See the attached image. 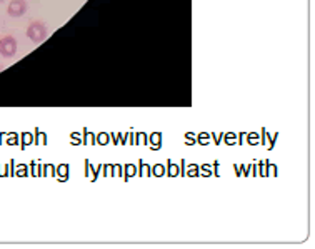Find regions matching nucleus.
Wrapping results in <instances>:
<instances>
[{
    "instance_id": "obj_1",
    "label": "nucleus",
    "mask_w": 315,
    "mask_h": 249,
    "mask_svg": "<svg viewBox=\"0 0 315 249\" xmlns=\"http://www.w3.org/2000/svg\"><path fill=\"white\" fill-rule=\"evenodd\" d=\"M27 37H29L32 42H35V44L44 42V40L47 39V27L42 22L30 24L29 29H27Z\"/></svg>"
},
{
    "instance_id": "obj_2",
    "label": "nucleus",
    "mask_w": 315,
    "mask_h": 249,
    "mask_svg": "<svg viewBox=\"0 0 315 249\" xmlns=\"http://www.w3.org/2000/svg\"><path fill=\"white\" fill-rule=\"evenodd\" d=\"M17 52V40L12 35H5L0 39V56L4 57H13Z\"/></svg>"
},
{
    "instance_id": "obj_3",
    "label": "nucleus",
    "mask_w": 315,
    "mask_h": 249,
    "mask_svg": "<svg viewBox=\"0 0 315 249\" xmlns=\"http://www.w3.org/2000/svg\"><path fill=\"white\" fill-rule=\"evenodd\" d=\"M7 12H9L10 17H22L27 12V0H10L9 7H7Z\"/></svg>"
},
{
    "instance_id": "obj_4",
    "label": "nucleus",
    "mask_w": 315,
    "mask_h": 249,
    "mask_svg": "<svg viewBox=\"0 0 315 249\" xmlns=\"http://www.w3.org/2000/svg\"><path fill=\"white\" fill-rule=\"evenodd\" d=\"M0 2H2V0H0Z\"/></svg>"
}]
</instances>
